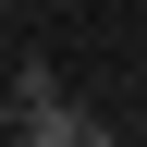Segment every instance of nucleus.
Here are the masks:
<instances>
[{"label": "nucleus", "mask_w": 147, "mask_h": 147, "mask_svg": "<svg viewBox=\"0 0 147 147\" xmlns=\"http://www.w3.org/2000/svg\"><path fill=\"white\" fill-rule=\"evenodd\" d=\"M12 135H25V147H98L110 123L74 98V86H49V74H12Z\"/></svg>", "instance_id": "f257e3e1"}, {"label": "nucleus", "mask_w": 147, "mask_h": 147, "mask_svg": "<svg viewBox=\"0 0 147 147\" xmlns=\"http://www.w3.org/2000/svg\"><path fill=\"white\" fill-rule=\"evenodd\" d=\"M0 135H12V86H0Z\"/></svg>", "instance_id": "f03ea898"}]
</instances>
